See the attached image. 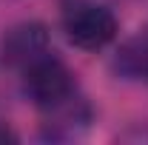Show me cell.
Listing matches in <instances>:
<instances>
[{"instance_id": "6da1fadb", "label": "cell", "mask_w": 148, "mask_h": 145, "mask_svg": "<svg viewBox=\"0 0 148 145\" xmlns=\"http://www.w3.org/2000/svg\"><path fill=\"white\" fill-rule=\"evenodd\" d=\"M63 34L80 51H103L120 37V17L97 0H71L63 9Z\"/></svg>"}, {"instance_id": "7a4b0ae2", "label": "cell", "mask_w": 148, "mask_h": 145, "mask_svg": "<svg viewBox=\"0 0 148 145\" xmlns=\"http://www.w3.org/2000/svg\"><path fill=\"white\" fill-rule=\"evenodd\" d=\"M20 88H23V97L37 111H46L74 97L80 91V83H77V74L71 66L66 60H60L57 51H49L46 57H40L37 63L20 71Z\"/></svg>"}, {"instance_id": "3957f363", "label": "cell", "mask_w": 148, "mask_h": 145, "mask_svg": "<svg viewBox=\"0 0 148 145\" xmlns=\"http://www.w3.org/2000/svg\"><path fill=\"white\" fill-rule=\"evenodd\" d=\"M49 51H54L51 31L40 20L12 23L3 31V37H0V60H3L6 68H14V71L29 68L32 63H37L40 57H46Z\"/></svg>"}, {"instance_id": "277c9868", "label": "cell", "mask_w": 148, "mask_h": 145, "mask_svg": "<svg viewBox=\"0 0 148 145\" xmlns=\"http://www.w3.org/2000/svg\"><path fill=\"white\" fill-rule=\"evenodd\" d=\"M40 140L46 142H71L80 140L94 122V105L83 91H77L74 97L57 103L51 108L40 111Z\"/></svg>"}, {"instance_id": "5b68a950", "label": "cell", "mask_w": 148, "mask_h": 145, "mask_svg": "<svg viewBox=\"0 0 148 145\" xmlns=\"http://www.w3.org/2000/svg\"><path fill=\"white\" fill-rule=\"evenodd\" d=\"M111 71L120 80H148V29L120 43L111 57Z\"/></svg>"}, {"instance_id": "8992f818", "label": "cell", "mask_w": 148, "mask_h": 145, "mask_svg": "<svg viewBox=\"0 0 148 145\" xmlns=\"http://www.w3.org/2000/svg\"><path fill=\"white\" fill-rule=\"evenodd\" d=\"M0 142H17V134L6 125V122H0Z\"/></svg>"}]
</instances>
